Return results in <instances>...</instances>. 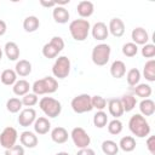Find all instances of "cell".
I'll return each mask as SVG.
<instances>
[{
  "label": "cell",
  "instance_id": "1",
  "mask_svg": "<svg viewBox=\"0 0 155 155\" xmlns=\"http://www.w3.org/2000/svg\"><path fill=\"white\" fill-rule=\"evenodd\" d=\"M128 128L137 138H145L150 134V125L140 114H134L128 120Z\"/></svg>",
  "mask_w": 155,
  "mask_h": 155
},
{
  "label": "cell",
  "instance_id": "2",
  "mask_svg": "<svg viewBox=\"0 0 155 155\" xmlns=\"http://www.w3.org/2000/svg\"><path fill=\"white\" fill-rule=\"evenodd\" d=\"M91 31V24L87 19H74L69 24V33L75 41H85Z\"/></svg>",
  "mask_w": 155,
  "mask_h": 155
},
{
  "label": "cell",
  "instance_id": "3",
  "mask_svg": "<svg viewBox=\"0 0 155 155\" xmlns=\"http://www.w3.org/2000/svg\"><path fill=\"white\" fill-rule=\"evenodd\" d=\"M31 90L36 96L51 94L58 90V81L53 76H45L40 80L34 81V84L31 85Z\"/></svg>",
  "mask_w": 155,
  "mask_h": 155
},
{
  "label": "cell",
  "instance_id": "4",
  "mask_svg": "<svg viewBox=\"0 0 155 155\" xmlns=\"http://www.w3.org/2000/svg\"><path fill=\"white\" fill-rule=\"evenodd\" d=\"M39 107L41 111L45 114V116H48L51 119L59 116V114L62 113L61 102L53 97H42L39 101Z\"/></svg>",
  "mask_w": 155,
  "mask_h": 155
},
{
  "label": "cell",
  "instance_id": "5",
  "mask_svg": "<svg viewBox=\"0 0 155 155\" xmlns=\"http://www.w3.org/2000/svg\"><path fill=\"white\" fill-rule=\"evenodd\" d=\"M110 53H111V48L108 44L101 42L98 45H96L92 48L91 52V59L93 62V64L98 65V67H103L105 65L109 59H110Z\"/></svg>",
  "mask_w": 155,
  "mask_h": 155
},
{
  "label": "cell",
  "instance_id": "6",
  "mask_svg": "<svg viewBox=\"0 0 155 155\" xmlns=\"http://www.w3.org/2000/svg\"><path fill=\"white\" fill-rule=\"evenodd\" d=\"M63 48H64V40L61 36H53L48 42H46L42 46L41 52L45 58L52 59V58H56L63 51Z\"/></svg>",
  "mask_w": 155,
  "mask_h": 155
},
{
  "label": "cell",
  "instance_id": "7",
  "mask_svg": "<svg viewBox=\"0 0 155 155\" xmlns=\"http://www.w3.org/2000/svg\"><path fill=\"white\" fill-rule=\"evenodd\" d=\"M71 63L67 56H58L52 65V74L54 79H65L70 74Z\"/></svg>",
  "mask_w": 155,
  "mask_h": 155
},
{
  "label": "cell",
  "instance_id": "8",
  "mask_svg": "<svg viewBox=\"0 0 155 155\" xmlns=\"http://www.w3.org/2000/svg\"><path fill=\"white\" fill-rule=\"evenodd\" d=\"M70 107L73 111L76 114H85L91 111L93 109L91 103V96L87 93H81L75 96L70 102Z\"/></svg>",
  "mask_w": 155,
  "mask_h": 155
},
{
  "label": "cell",
  "instance_id": "9",
  "mask_svg": "<svg viewBox=\"0 0 155 155\" xmlns=\"http://www.w3.org/2000/svg\"><path fill=\"white\" fill-rule=\"evenodd\" d=\"M70 138L74 143V145L78 149H82V148H88V145L91 144V137L88 136V133L82 128V127H74L70 132Z\"/></svg>",
  "mask_w": 155,
  "mask_h": 155
},
{
  "label": "cell",
  "instance_id": "10",
  "mask_svg": "<svg viewBox=\"0 0 155 155\" xmlns=\"http://www.w3.org/2000/svg\"><path fill=\"white\" fill-rule=\"evenodd\" d=\"M17 139H18V132L15 127L7 126L0 133V145L4 149H10L15 147Z\"/></svg>",
  "mask_w": 155,
  "mask_h": 155
},
{
  "label": "cell",
  "instance_id": "11",
  "mask_svg": "<svg viewBox=\"0 0 155 155\" xmlns=\"http://www.w3.org/2000/svg\"><path fill=\"white\" fill-rule=\"evenodd\" d=\"M36 120V111L34 108H25V109H22L19 111V115H18V124L19 126L22 127H29L34 124V121Z\"/></svg>",
  "mask_w": 155,
  "mask_h": 155
},
{
  "label": "cell",
  "instance_id": "12",
  "mask_svg": "<svg viewBox=\"0 0 155 155\" xmlns=\"http://www.w3.org/2000/svg\"><path fill=\"white\" fill-rule=\"evenodd\" d=\"M108 30H109V34H111L113 36L121 38L125 34V23H124V21L119 17L111 18L109 24H108Z\"/></svg>",
  "mask_w": 155,
  "mask_h": 155
},
{
  "label": "cell",
  "instance_id": "13",
  "mask_svg": "<svg viewBox=\"0 0 155 155\" xmlns=\"http://www.w3.org/2000/svg\"><path fill=\"white\" fill-rule=\"evenodd\" d=\"M91 34H92L93 39H96L97 41H104L109 36L108 25L104 22H97V23H94L92 25Z\"/></svg>",
  "mask_w": 155,
  "mask_h": 155
},
{
  "label": "cell",
  "instance_id": "14",
  "mask_svg": "<svg viewBox=\"0 0 155 155\" xmlns=\"http://www.w3.org/2000/svg\"><path fill=\"white\" fill-rule=\"evenodd\" d=\"M19 142H21V145L24 148H29V149H33L38 145L39 143V139H38V136L35 132H31V131H23L21 134H19Z\"/></svg>",
  "mask_w": 155,
  "mask_h": 155
},
{
  "label": "cell",
  "instance_id": "15",
  "mask_svg": "<svg viewBox=\"0 0 155 155\" xmlns=\"http://www.w3.org/2000/svg\"><path fill=\"white\" fill-rule=\"evenodd\" d=\"M131 39H132V42L136 44L137 46L138 45H142L143 46V45L148 44V41H149V34H148V31L144 28L137 27V28H134L132 30Z\"/></svg>",
  "mask_w": 155,
  "mask_h": 155
},
{
  "label": "cell",
  "instance_id": "16",
  "mask_svg": "<svg viewBox=\"0 0 155 155\" xmlns=\"http://www.w3.org/2000/svg\"><path fill=\"white\" fill-rule=\"evenodd\" d=\"M107 107H108L109 114L114 119H119L125 113L124 108H122V104L120 102V98H110L109 101H107Z\"/></svg>",
  "mask_w": 155,
  "mask_h": 155
},
{
  "label": "cell",
  "instance_id": "17",
  "mask_svg": "<svg viewBox=\"0 0 155 155\" xmlns=\"http://www.w3.org/2000/svg\"><path fill=\"white\" fill-rule=\"evenodd\" d=\"M33 127H34V132H35L36 134L42 136V134L48 133V131L51 130V122H50V120H48L47 117H45V116H39V117H36V120L34 121Z\"/></svg>",
  "mask_w": 155,
  "mask_h": 155
},
{
  "label": "cell",
  "instance_id": "18",
  "mask_svg": "<svg viewBox=\"0 0 155 155\" xmlns=\"http://www.w3.org/2000/svg\"><path fill=\"white\" fill-rule=\"evenodd\" d=\"M76 11H78V15L82 19H85V18H88V17H91L93 15V12H94V5H93V2H91L88 0H82V1H80L78 4Z\"/></svg>",
  "mask_w": 155,
  "mask_h": 155
},
{
  "label": "cell",
  "instance_id": "19",
  "mask_svg": "<svg viewBox=\"0 0 155 155\" xmlns=\"http://www.w3.org/2000/svg\"><path fill=\"white\" fill-rule=\"evenodd\" d=\"M69 133L68 131L62 127V126H58V127H54L52 131H51V139L52 142H54L56 144H64L65 142H68L69 139Z\"/></svg>",
  "mask_w": 155,
  "mask_h": 155
},
{
  "label": "cell",
  "instance_id": "20",
  "mask_svg": "<svg viewBox=\"0 0 155 155\" xmlns=\"http://www.w3.org/2000/svg\"><path fill=\"white\" fill-rule=\"evenodd\" d=\"M52 17L56 23L64 24V23H68L70 18V13L64 6H54L52 11Z\"/></svg>",
  "mask_w": 155,
  "mask_h": 155
},
{
  "label": "cell",
  "instance_id": "21",
  "mask_svg": "<svg viewBox=\"0 0 155 155\" xmlns=\"http://www.w3.org/2000/svg\"><path fill=\"white\" fill-rule=\"evenodd\" d=\"M4 53L8 58V61H17L19 58V54H21L18 45L16 42H13V41H8V42L5 44Z\"/></svg>",
  "mask_w": 155,
  "mask_h": 155
},
{
  "label": "cell",
  "instance_id": "22",
  "mask_svg": "<svg viewBox=\"0 0 155 155\" xmlns=\"http://www.w3.org/2000/svg\"><path fill=\"white\" fill-rule=\"evenodd\" d=\"M30 88H31V85H30L27 80H24V79L17 80V81L15 82V85L12 86L13 93H15L16 96H18V97H23V96H25L27 93H29Z\"/></svg>",
  "mask_w": 155,
  "mask_h": 155
},
{
  "label": "cell",
  "instance_id": "23",
  "mask_svg": "<svg viewBox=\"0 0 155 155\" xmlns=\"http://www.w3.org/2000/svg\"><path fill=\"white\" fill-rule=\"evenodd\" d=\"M15 71H16L17 76L25 78L31 73V63L27 59H19V61L16 62Z\"/></svg>",
  "mask_w": 155,
  "mask_h": 155
},
{
  "label": "cell",
  "instance_id": "24",
  "mask_svg": "<svg viewBox=\"0 0 155 155\" xmlns=\"http://www.w3.org/2000/svg\"><path fill=\"white\" fill-rule=\"evenodd\" d=\"M110 75L115 79L124 78L126 75V64L120 59L114 61L110 65Z\"/></svg>",
  "mask_w": 155,
  "mask_h": 155
},
{
  "label": "cell",
  "instance_id": "25",
  "mask_svg": "<svg viewBox=\"0 0 155 155\" xmlns=\"http://www.w3.org/2000/svg\"><path fill=\"white\" fill-rule=\"evenodd\" d=\"M139 111H140V115H143L144 117L154 115V113H155V102L150 98L142 99L140 103H139Z\"/></svg>",
  "mask_w": 155,
  "mask_h": 155
},
{
  "label": "cell",
  "instance_id": "26",
  "mask_svg": "<svg viewBox=\"0 0 155 155\" xmlns=\"http://www.w3.org/2000/svg\"><path fill=\"white\" fill-rule=\"evenodd\" d=\"M117 145H119V149H121L122 151L131 153V151H133L136 149V145H137L136 138L132 137V136H125V137H122L120 139V142L117 143Z\"/></svg>",
  "mask_w": 155,
  "mask_h": 155
},
{
  "label": "cell",
  "instance_id": "27",
  "mask_svg": "<svg viewBox=\"0 0 155 155\" xmlns=\"http://www.w3.org/2000/svg\"><path fill=\"white\" fill-rule=\"evenodd\" d=\"M120 102L122 104V108H124V111L128 113V111H132L136 105H137V98L134 94L132 93H125L121 98H120Z\"/></svg>",
  "mask_w": 155,
  "mask_h": 155
},
{
  "label": "cell",
  "instance_id": "28",
  "mask_svg": "<svg viewBox=\"0 0 155 155\" xmlns=\"http://www.w3.org/2000/svg\"><path fill=\"white\" fill-rule=\"evenodd\" d=\"M40 27V21L36 16H28L23 21V29L27 33H34L39 29Z\"/></svg>",
  "mask_w": 155,
  "mask_h": 155
},
{
  "label": "cell",
  "instance_id": "29",
  "mask_svg": "<svg viewBox=\"0 0 155 155\" xmlns=\"http://www.w3.org/2000/svg\"><path fill=\"white\" fill-rule=\"evenodd\" d=\"M0 81L6 86H13L17 81V74L15 69H5L0 74Z\"/></svg>",
  "mask_w": 155,
  "mask_h": 155
},
{
  "label": "cell",
  "instance_id": "30",
  "mask_svg": "<svg viewBox=\"0 0 155 155\" xmlns=\"http://www.w3.org/2000/svg\"><path fill=\"white\" fill-rule=\"evenodd\" d=\"M143 76L149 82L155 81V61L154 59H149L145 62L143 67Z\"/></svg>",
  "mask_w": 155,
  "mask_h": 155
},
{
  "label": "cell",
  "instance_id": "31",
  "mask_svg": "<svg viewBox=\"0 0 155 155\" xmlns=\"http://www.w3.org/2000/svg\"><path fill=\"white\" fill-rule=\"evenodd\" d=\"M133 92H134V96L145 99V98H149L151 96L153 90H151V86L149 84H138L133 87Z\"/></svg>",
  "mask_w": 155,
  "mask_h": 155
},
{
  "label": "cell",
  "instance_id": "32",
  "mask_svg": "<svg viewBox=\"0 0 155 155\" xmlns=\"http://www.w3.org/2000/svg\"><path fill=\"white\" fill-rule=\"evenodd\" d=\"M102 151L105 155H117L119 153V145L116 142L111 140V139H105L102 142Z\"/></svg>",
  "mask_w": 155,
  "mask_h": 155
},
{
  "label": "cell",
  "instance_id": "33",
  "mask_svg": "<svg viewBox=\"0 0 155 155\" xmlns=\"http://www.w3.org/2000/svg\"><path fill=\"white\" fill-rule=\"evenodd\" d=\"M140 78H142V73L137 69V68H132L130 69L127 73H126V81L130 86L134 87L136 85L139 84L140 81Z\"/></svg>",
  "mask_w": 155,
  "mask_h": 155
},
{
  "label": "cell",
  "instance_id": "34",
  "mask_svg": "<svg viewBox=\"0 0 155 155\" xmlns=\"http://www.w3.org/2000/svg\"><path fill=\"white\" fill-rule=\"evenodd\" d=\"M23 108V104H22V101L17 97H12L10 99H7L6 102V109L7 111H10L11 114H16V113H19Z\"/></svg>",
  "mask_w": 155,
  "mask_h": 155
},
{
  "label": "cell",
  "instance_id": "35",
  "mask_svg": "<svg viewBox=\"0 0 155 155\" xmlns=\"http://www.w3.org/2000/svg\"><path fill=\"white\" fill-rule=\"evenodd\" d=\"M93 125L97 128H103L108 125V115L104 110H98L93 115Z\"/></svg>",
  "mask_w": 155,
  "mask_h": 155
},
{
  "label": "cell",
  "instance_id": "36",
  "mask_svg": "<svg viewBox=\"0 0 155 155\" xmlns=\"http://www.w3.org/2000/svg\"><path fill=\"white\" fill-rule=\"evenodd\" d=\"M108 132L113 136H117L122 132V128H124V125L122 122L119 120V119H113L111 121H108Z\"/></svg>",
  "mask_w": 155,
  "mask_h": 155
},
{
  "label": "cell",
  "instance_id": "37",
  "mask_svg": "<svg viewBox=\"0 0 155 155\" xmlns=\"http://www.w3.org/2000/svg\"><path fill=\"white\" fill-rule=\"evenodd\" d=\"M91 103H92V108L98 110H104L107 108V99L99 94L96 96H91Z\"/></svg>",
  "mask_w": 155,
  "mask_h": 155
},
{
  "label": "cell",
  "instance_id": "38",
  "mask_svg": "<svg viewBox=\"0 0 155 155\" xmlns=\"http://www.w3.org/2000/svg\"><path fill=\"white\" fill-rule=\"evenodd\" d=\"M22 104H23V107H27V108H31V107H34L35 104H38L39 103V97L35 94V93H27L25 96H23L22 97Z\"/></svg>",
  "mask_w": 155,
  "mask_h": 155
},
{
  "label": "cell",
  "instance_id": "39",
  "mask_svg": "<svg viewBox=\"0 0 155 155\" xmlns=\"http://www.w3.org/2000/svg\"><path fill=\"white\" fill-rule=\"evenodd\" d=\"M122 53L126 57H134L138 53V46L136 44H133L132 41L131 42H126L122 46Z\"/></svg>",
  "mask_w": 155,
  "mask_h": 155
},
{
  "label": "cell",
  "instance_id": "40",
  "mask_svg": "<svg viewBox=\"0 0 155 155\" xmlns=\"http://www.w3.org/2000/svg\"><path fill=\"white\" fill-rule=\"evenodd\" d=\"M140 53L143 57L145 58H149V59H153L155 57V45L154 44H145L143 45L142 50H140Z\"/></svg>",
  "mask_w": 155,
  "mask_h": 155
},
{
  "label": "cell",
  "instance_id": "41",
  "mask_svg": "<svg viewBox=\"0 0 155 155\" xmlns=\"http://www.w3.org/2000/svg\"><path fill=\"white\" fill-rule=\"evenodd\" d=\"M5 155H24V148L19 144H16L10 149H5Z\"/></svg>",
  "mask_w": 155,
  "mask_h": 155
},
{
  "label": "cell",
  "instance_id": "42",
  "mask_svg": "<svg viewBox=\"0 0 155 155\" xmlns=\"http://www.w3.org/2000/svg\"><path fill=\"white\" fill-rule=\"evenodd\" d=\"M147 149L151 155H155V136H148Z\"/></svg>",
  "mask_w": 155,
  "mask_h": 155
},
{
  "label": "cell",
  "instance_id": "43",
  "mask_svg": "<svg viewBox=\"0 0 155 155\" xmlns=\"http://www.w3.org/2000/svg\"><path fill=\"white\" fill-rule=\"evenodd\" d=\"M76 155H96V153H94V150H93V149H91V148L88 147V148L79 149V150H78V153H76Z\"/></svg>",
  "mask_w": 155,
  "mask_h": 155
},
{
  "label": "cell",
  "instance_id": "44",
  "mask_svg": "<svg viewBox=\"0 0 155 155\" xmlns=\"http://www.w3.org/2000/svg\"><path fill=\"white\" fill-rule=\"evenodd\" d=\"M40 5L44 6V7H54L56 6V2L54 1H46V0H40Z\"/></svg>",
  "mask_w": 155,
  "mask_h": 155
},
{
  "label": "cell",
  "instance_id": "45",
  "mask_svg": "<svg viewBox=\"0 0 155 155\" xmlns=\"http://www.w3.org/2000/svg\"><path fill=\"white\" fill-rule=\"evenodd\" d=\"M6 30H7V25H6V22H5V21H2V19H0V36L5 35Z\"/></svg>",
  "mask_w": 155,
  "mask_h": 155
},
{
  "label": "cell",
  "instance_id": "46",
  "mask_svg": "<svg viewBox=\"0 0 155 155\" xmlns=\"http://www.w3.org/2000/svg\"><path fill=\"white\" fill-rule=\"evenodd\" d=\"M56 155H69V153H67V151H58Z\"/></svg>",
  "mask_w": 155,
  "mask_h": 155
},
{
  "label": "cell",
  "instance_id": "47",
  "mask_svg": "<svg viewBox=\"0 0 155 155\" xmlns=\"http://www.w3.org/2000/svg\"><path fill=\"white\" fill-rule=\"evenodd\" d=\"M1 58H2V48L0 46V61H1Z\"/></svg>",
  "mask_w": 155,
  "mask_h": 155
}]
</instances>
